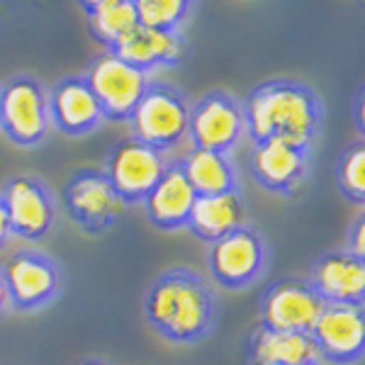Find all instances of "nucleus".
Segmentation results:
<instances>
[{
  "instance_id": "b1692460",
  "label": "nucleus",
  "mask_w": 365,
  "mask_h": 365,
  "mask_svg": "<svg viewBox=\"0 0 365 365\" xmlns=\"http://www.w3.org/2000/svg\"><path fill=\"white\" fill-rule=\"evenodd\" d=\"M139 25L180 32L195 10V0H132Z\"/></svg>"
},
{
  "instance_id": "39448f33",
  "label": "nucleus",
  "mask_w": 365,
  "mask_h": 365,
  "mask_svg": "<svg viewBox=\"0 0 365 365\" xmlns=\"http://www.w3.org/2000/svg\"><path fill=\"white\" fill-rule=\"evenodd\" d=\"M187 120L190 103L185 93L163 81H151L127 125L134 139L168 154L187 139Z\"/></svg>"
},
{
  "instance_id": "412c9836",
  "label": "nucleus",
  "mask_w": 365,
  "mask_h": 365,
  "mask_svg": "<svg viewBox=\"0 0 365 365\" xmlns=\"http://www.w3.org/2000/svg\"><path fill=\"white\" fill-rule=\"evenodd\" d=\"M185 173L187 182L192 185L195 195H220V192L241 190L237 166L232 163L229 154L220 151L190 149L182 158H175Z\"/></svg>"
},
{
  "instance_id": "f03ea898",
  "label": "nucleus",
  "mask_w": 365,
  "mask_h": 365,
  "mask_svg": "<svg viewBox=\"0 0 365 365\" xmlns=\"http://www.w3.org/2000/svg\"><path fill=\"white\" fill-rule=\"evenodd\" d=\"M244 115L251 144L285 139L312 149L324 125V103L319 93L304 81L268 78L246 96Z\"/></svg>"
},
{
  "instance_id": "6ab92c4d",
  "label": "nucleus",
  "mask_w": 365,
  "mask_h": 365,
  "mask_svg": "<svg viewBox=\"0 0 365 365\" xmlns=\"http://www.w3.org/2000/svg\"><path fill=\"white\" fill-rule=\"evenodd\" d=\"M246 361L249 365H322L309 334L273 331L261 324L246 339Z\"/></svg>"
},
{
  "instance_id": "a878e982",
  "label": "nucleus",
  "mask_w": 365,
  "mask_h": 365,
  "mask_svg": "<svg viewBox=\"0 0 365 365\" xmlns=\"http://www.w3.org/2000/svg\"><path fill=\"white\" fill-rule=\"evenodd\" d=\"M13 229H10V220H8V210H5V202L0 197V251L8 249L10 241H13Z\"/></svg>"
},
{
  "instance_id": "7c9ffc66",
  "label": "nucleus",
  "mask_w": 365,
  "mask_h": 365,
  "mask_svg": "<svg viewBox=\"0 0 365 365\" xmlns=\"http://www.w3.org/2000/svg\"><path fill=\"white\" fill-rule=\"evenodd\" d=\"M317 365H319V363H317Z\"/></svg>"
},
{
  "instance_id": "a211bd4d",
  "label": "nucleus",
  "mask_w": 365,
  "mask_h": 365,
  "mask_svg": "<svg viewBox=\"0 0 365 365\" xmlns=\"http://www.w3.org/2000/svg\"><path fill=\"white\" fill-rule=\"evenodd\" d=\"M108 51L151 73L154 68L178 66L182 54H185V39H182V32L137 25L122 42H117Z\"/></svg>"
},
{
  "instance_id": "423d86ee",
  "label": "nucleus",
  "mask_w": 365,
  "mask_h": 365,
  "mask_svg": "<svg viewBox=\"0 0 365 365\" xmlns=\"http://www.w3.org/2000/svg\"><path fill=\"white\" fill-rule=\"evenodd\" d=\"M10 309L39 312L56 302L66 285V275L56 258L39 249H17L0 266Z\"/></svg>"
},
{
  "instance_id": "ddd939ff",
  "label": "nucleus",
  "mask_w": 365,
  "mask_h": 365,
  "mask_svg": "<svg viewBox=\"0 0 365 365\" xmlns=\"http://www.w3.org/2000/svg\"><path fill=\"white\" fill-rule=\"evenodd\" d=\"M312 149L285 139H266L251 144L249 170L258 187L280 197H292L309 175Z\"/></svg>"
},
{
  "instance_id": "cd10ccee",
  "label": "nucleus",
  "mask_w": 365,
  "mask_h": 365,
  "mask_svg": "<svg viewBox=\"0 0 365 365\" xmlns=\"http://www.w3.org/2000/svg\"><path fill=\"white\" fill-rule=\"evenodd\" d=\"M8 309H10V297H8V290H5L3 275H0V319L8 314Z\"/></svg>"
},
{
  "instance_id": "9d476101",
  "label": "nucleus",
  "mask_w": 365,
  "mask_h": 365,
  "mask_svg": "<svg viewBox=\"0 0 365 365\" xmlns=\"http://www.w3.org/2000/svg\"><path fill=\"white\" fill-rule=\"evenodd\" d=\"M327 302L317 295L307 278L285 275L263 290L258 302V324L273 331L309 334Z\"/></svg>"
},
{
  "instance_id": "5701e85b",
  "label": "nucleus",
  "mask_w": 365,
  "mask_h": 365,
  "mask_svg": "<svg viewBox=\"0 0 365 365\" xmlns=\"http://www.w3.org/2000/svg\"><path fill=\"white\" fill-rule=\"evenodd\" d=\"M336 185L346 202L363 210L365 205V141L363 137L349 141L336 161Z\"/></svg>"
},
{
  "instance_id": "4468645a",
  "label": "nucleus",
  "mask_w": 365,
  "mask_h": 365,
  "mask_svg": "<svg viewBox=\"0 0 365 365\" xmlns=\"http://www.w3.org/2000/svg\"><path fill=\"white\" fill-rule=\"evenodd\" d=\"M309 336L322 365H358L365 353V307L327 304Z\"/></svg>"
},
{
  "instance_id": "bb28decb",
  "label": "nucleus",
  "mask_w": 365,
  "mask_h": 365,
  "mask_svg": "<svg viewBox=\"0 0 365 365\" xmlns=\"http://www.w3.org/2000/svg\"><path fill=\"white\" fill-rule=\"evenodd\" d=\"M76 3L81 5V10H83L86 15H91L93 10L103 8V5H108V3H115V0H76Z\"/></svg>"
},
{
  "instance_id": "1a4fd4ad",
  "label": "nucleus",
  "mask_w": 365,
  "mask_h": 365,
  "mask_svg": "<svg viewBox=\"0 0 365 365\" xmlns=\"http://www.w3.org/2000/svg\"><path fill=\"white\" fill-rule=\"evenodd\" d=\"M83 76L105 122H127L151 83V73L132 66L108 49L93 58Z\"/></svg>"
},
{
  "instance_id": "0eeeda50",
  "label": "nucleus",
  "mask_w": 365,
  "mask_h": 365,
  "mask_svg": "<svg viewBox=\"0 0 365 365\" xmlns=\"http://www.w3.org/2000/svg\"><path fill=\"white\" fill-rule=\"evenodd\" d=\"M61 202L76 227L88 237L113 229L129 210L127 202L105 178L103 168H78L63 185Z\"/></svg>"
},
{
  "instance_id": "2eb2a0df",
  "label": "nucleus",
  "mask_w": 365,
  "mask_h": 365,
  "mask_svg": "<svg viewBox=\"0 0 365 365\" xmlns=\"http://www.w3.org/2000/svg\"><path fill=\"white\" fill-rule=\"evenodd\" d=\"M49 113L56 132L71 139L88 137L105 125L100 105L83 73L63 76L49 88Z\"/></svg>"
},
{
  "instance_id": "4be33fe9",
  "label": "nucleus",
  "mask_w": 365,
  "mask_h": 365,
  "mask_svg": "<svg viewBox=\"0 0 365 365\" xmlns=\"http://www.w3.org/2000/svg\"><path fill=\"white\" fill-rule=\"evenodd\" d=\"M139 25L132 0H115L88 15V32L105 49H113Z\"/></svg>"
},
{
  "instance_id": "aec40b11",
  "label": "nucleus",
  "mask_w": 365,
  "mask_h": 365,
  "mask_svg": "<svg viewBox=\"0 0 365 365\" xmlns=\"http://www.w3.org/2000/svg\"><path fill=\"white\" fill-rule=\"evenodd\" d=\"M241 225H246V202L241 190H232L220 195H200L190 210L185 229L195 239L212 244Z\"/></svg>"
},
{
  "instance_id": "c85d7f7f",
  "label": "nucleus",
  "mask_w": 365,
  "mask_h": 365,
  "mask_svg": "<svg viewBox=\"0 0 365 365\" xmlns=\"http://www.w3.org/2000/svg\"><path fill=\"white\" fill-rule=\"evenodd\" d=\"M356 113H358V132L363 137V91H358V98H356Z\"/></svg>"
},
{
  "instance_id": "393cba45",
  "label": "nucleus",
  "mask_w": 365,
  "mask_h": 365,
  "mask_svg": "<svg viewBox=\"0 0 365 365\" xmlns=\"http://www.w3.org/2000/svg\"><path fill=\"white\" fill-rule=\"evenodd\" d=\"M346 251L356 253V256L365 258V215H361L353 220V225L349 227V232H346Z\"/></svg>"
},
{
  "instance_id": "6e6552de",
  "label": "nucleus",
  "mask_w": 365,
  "mask_h": 365,
  "mask_svg": "<svg viewBox=\"0 0 365 365\" xmlns=\"http://www.w3.org/2000/svg\"><path fill=\"white\" fill-rule=\"evenodd\" d=\"M187 139L192 149L220 151V154H229L232 149H237L241 139H246L244 103L222 88L200 96L190 105Z\"/></svg>"
},
{
  "instance_id": "9b49d317",
  "label": "nucleus",
  "mask_w": 365,
  "mask_h": 365,
  "mask_svg": "<svg viewBox=\"0 0 365 365\" xmlns=\"http://www.w3.org/2000/svg\"><path fill=\"white\" fill-rule=\"evenodd\" d=\"M168 163V154L134 137H127L110 149L103 173L117 190V195L127 202V207H132V205H141V200L158 182Z\"/></svg>"
},
{
  "instance_id": "f8f14e48",
  "label": "nucleus",
  "mask_w": 365,
  "mask_h": 365,
  "mask_svg": "<svg viewBox=\"0 0 365 365\" xmlns=\"http://www.w3.org/2000/svg\"><path fill=\"white\" fill-rule=\"evenodd\" d=\"M0 197L8 210L13 237L22 241H42L51 234L58 217V205L46 185L37 175H13L5 180Z\"/></svg>"
},
{
  "instance_id": "20e7f679",
  "label": "nucleus",
  "mask_w": 365,
  "mask_h": 365,
  "mask_svg": "<svg viewBox=\"0 0 365 365\" xmlns=\"http://www.w3.org/2000/svg\"><path fill=\"white\" fill-rule=\"evenodd\" d=\"M270 266V246L261 229L241 225L222 239L207 244V270L217 287L244 292L266 275Z\"/></svg>"
},
{
  "instance_id": "f257e3e1",
  "label": "nucleus",
  "mask_w": 365,
  "mask_h": 365,
  "mask_svg": "<svg viewBox=\"0 0 365 365\" xmlns=\"http://www.w3.org/2000/svg\"><path fill=\"white\" fill-rule=\"evenodd\" d=\"M217 292L195 268H166L149 282L144 319L168 344L197 346L217 327Z\"/></svg>"
},
{
  "instance_id": "c756f323",
  "label": "nucleus",
  "mask_w": 365,
  "mask_h": 365,
  "mask_svg": "<svg viewBox=\"0 0 365 365\" xmlns=\"http://www.w3.org/2000/svg\"><path fill=\"white\" fill-rule=\"evenodd\" d=\"M78 365H110V363L100 361V358H86V361H81Z\"/></svg>"
},
{
  "instance_id": "7ed1b4c3",
  "label": "nucleus",
  "mask_w": 365,
  "mask_h": 365,
  "mask_svg": "<svg viewBox=\"0 0 365 365\" xmlns=\"http://www.w3.org/2000/svg\"><path fill=\"white\" fill-rule=\"evenodd\" d=\"M49 91L32 73H17L0 83V132L20 149H34L49 139Z\"/></svg>"
},
{
  "instance_id": "f3484780",
  "label": "nucleus",
  "mask_w": 365,
  "mask_h": 365,
  "mask_svg": "<svg viewBox=\"0 0 365 365\" xmlns=\"http://www.w3.org/2000/svg\"><path fill=\"white\" fill-rule=\"evenodd\" d=\"M195 200V190L187 182L178 161H170L156 185L141 200V207L149 225L158 232H182L187 227V217Z\"/></svg>"
},
{
  "instance_id": "dca6fc26",
  "label": "nucleus",
  "mask_w": 365,
  "mask_h": 365,
  "mask_svg": "<svg viewBox=\"0 0 365 365\" xmlns=\"http://www.w3.org/2000/svg\"><path fill=\"white\" fill-rule=\"evenodd\" d=\"M307 280L327 304L365 307V258L356 253L346 249L322 253Z\"/></svg>"
}]
</instances>
